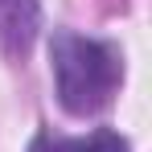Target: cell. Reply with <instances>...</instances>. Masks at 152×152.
I'll return each instance as SVG.
<instances>
[{
  "instance_id": "cell-1",
  "label": "cell",
  "mask_w": 152,
  "mask_h": 152,
  "mask_svg": "<svg viewBox=\"0 0 152 152\" xmlns=\"http://www.w3.org/2000/svg\"><path fill=\"white\" fill-rule=\"evenodd\" d=\"M50 66L58 99L70 115H95L115 99L124 78V53L107 41L78 37V33H53Z\"/></svg>"
},
{
  "instance_id": "cell-2",
  "label": "cell",
  "mask_w": 152,
  "mask_h": 152,
  "mask_svg": "<svg viewBox=\"0 0 152 152\" xmlns=\"http://www.w3.org/2000/svg\"><path fill=\"white\" fill-rule=\"evenodd\" d=\"M29 152H127V140L111 127H99L91 136H53V132H37Z\"/></svg>"
}]
</instances>
